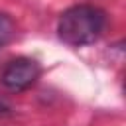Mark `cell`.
I'll list each match as a JSON object with an SVG mask.
<instances>
[{"instance_id":"3957f363","label":"cell","mask_w":126,"mask_h":126,"mask_svg":"<svg viewBox=\"0 0 126 126\" xmlns=\"http://www.w3.org/2000/svg\"><path fill=\"white\" fill-rule=\"evenodd\" d=\"M16 35V24L8 14H0V47L6 45L8 41H12V37Z\"/></svg>"},{"instance_id":"6da1fadb","label":"cell","mask_w":126,"mask_h":126,"mask_svg":"<svg viewBox=\"0 0 126 126\" xmlns=\"http://www.w3.org/2000/svg\"><path fill=\"white\" fill-rule=\"evenodd\" d=\"M106 26V16L100 8L91 4H79L65 10L57 22V35L63 43L71 47L89 45L102 33Z\"/></svg>"},{"instance_id":"7a4b0ae2","label":"cell","mask_w":126,"mask_h":126,"mask_svg":"<svg viewBox=\"0 0 126 126\" xmlns=\"http://www.w3.org/2000/svg\"><path fill=\"white\" fill-rule=\"evenodd\" d=\"M39 75H41V67L37 61L30 57H18L4 67L0 81L8 91H24L32 87L39 79Z\"/></svg>"}]
</instances>
